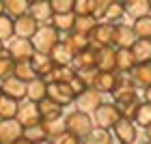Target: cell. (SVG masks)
I'll return each mask as SVG.
<instances>
[{"label":"cell","instance_id":"obj_57","mask_svg":"<svg viewBox=\"0 0 151 144\" xmlns=\"http://www.w3.org/2000/svg\"><path fill=\"white\" fill-rule=\"evenodd\" d=\"M116 144H119V142H116Z\"/></svg>","mask_w":151,"mask_h":144},{"label":"cell","instance_id":"obj_4","mask_svg":"<svg viewBox=\"0 0 151 144\" xmlns=\"http://www.w3.org/2000/svg\"><path fill=\"white\" fill-rule=\"evenodd\" d=\"M114 28L116 24L112 22H106V19H101L97 22V26L93 28V32L88 35V41H91V47L95 50H99V47H114Z\"/></svg>","mask_w":151,"mask_h":144},{"label":"cell","instance_id":"obj_33","mask_svg":"<svg viewBox=\"0 0 151 144\" xmlns=\"http://www.w3.org/2000/svg\"><path fill=\"white\" fill-rule=\"evenodd\" d=\"M97 26V19L93 15H76V24H73V32H80V35H91L93 28Z\"/></svg>","mask_w":151,"mask_h":144},{"label":"cell","instance_id":"obj_31","mask_svg":"<svg viewBox=\"0 0 151 144\" xmlns=\"http://www.w3.org/2000/svg\"><path fill=\"white\" fill-rule=\"evenodd\" d=\"M2 2H4V13L11 15L13 19L30 11V2L28 0H2Z\"/></svg>","mask_w":151,"mask_h":144},{"label":"cell","instance_id":"obj_8","mask_svg":"<svg viewBox=\"0 0 151 144\" xmlns=\"http://www.w3.org/2000/svg\"><path fill=\"white\" fill-rule=\"evenodd\" d=\"M101 103H104V95L99 91H95V88H86L76 97V108L82 110V112H88V114L95 112Z\"/></svg>","mask_w":151,"mask_h":144},{"label":"cell","instance_id":"obj_34","mask_svg":"<svg viewBox=\"0 0 151 144\" xmlns=\"http://www.w3.org/2000/svg\"><path fill=\"white\" fill-rule=\"evenodd\" d=\"M13 75H15L17 80L26 82V84H28L30 80L37 78V73H35V69H32L30 60H19V63H15V71H13Z\"/></svg>","mask_w":151,"mask_h":144},{"label":"cell","instance_id":"obj_49","mask_svg":"<svg viewBox=\"0 0 151 144\" xmlns=\"http://www.w3.org/2000/svg\"><path fill=\"white\" fill-rule=\"evenodd\" d=\"M35 144H54V142H52V140H47V138H45V140H41V142H35Z\"/></svg>","mask_w":151,"mask_h":144},{"label":"cell","instance_id":"obj_3","mask_svg":"<svg viewBox=\"0 0 151 144\" xmlns=\"http://www.w3.org/2000/svg\"><path fill=\"white\" fill-rule=\"evenodd\" d=\"M121 118H123L121 110L114 101H104V103L93 112V123L97 127H104V129H112Z\"/></svg>","mask_w":151,"mask_h":144},{"label":"cell","instance_id":"obj_2","mask_svg":"<svg viewBox=\"0 0 151 144\" xmlns=\"http://www.w3.org/2000/svg\"><path fill=\"white\" fill-rule=\"evenodd\" d=\"M63 39L60 37V32L54 28L52 24H43L39 26V30L35 32V37H32V45H35V52H41V54H50L52 47L58 43V41Z\"/></svg>","mask_w":151,"mask_h":144},{"label":"cell","instance_id":"obj_28","mask_svg":"<svg viewBox=\"0 0 151 144\" xmlns=\"http://www.w3.org/2000/svg\"><path fill=\"white\" fill-rule=\"evenodd\" d=\"M41 129H43V133H45V138L47 140H56L60 138L65 131H67V127H65V120L63 118H58V120H41Z\"/></svg>","mask_w":151,"mask_h":144},{"label":"cell","instance_id":"obj_41","mask_svg":"<svg viewBox=\"0 0 151 144\" xmlns=\"http://www.w3.org/2000/svg\"><path fill=\"white\" fill-rule=\"evenodd\" d=\"M24 138L28 142H32V144L45 140V133H43V129H41V123L39 125H32V127H24Z\"/></svg>","mask_w":151,"mask_h":144},{"label":"cell","instance_id":"obj_44","mask_svg":"<svg viewBox=\"0 0 151 144\" xmlns=\"http://www.w3.org/2000/svg\"><path fill=\"white\" fill-rule=\"evenodd\" d=\"M54 144H82V140L78 138V135H73V133H69V131H65L60 138H56L54 140Z\"/></svg>","mask_w":151,"mask_h":144},{"label":"cell","instance_id":"obj_22","mask_svg":"<svg viewBox=\"0 0 151 144\" xmlns=\"http://www.w3.org/2000/svg\"><path fill=\"white\" fill-rule=\"evenodd\" d=\"M30 63H32V69H35L37 78H43V80H47V75H50L52 69H54V63H52L50 54L35 52V56L30 58Z\"/></svg>","mask_w":151,"mask_h":144},{"label":"cell","instance_id":"obj_25","mask_svg":"<svg viewBox=\"0 0 151 144\" xmlns=\"http://www.w3.org/2000/svg\"><path fill=\"white\" fill-rule=\"evenodd\" d=\"M125 4V15H129L132 19L151 15V0H127Z\"/></svg>","mask_w":151,"mask_h":144},{"label":"cell","instance_id":"obj_37","mask_svg":"<svg viewBox=\"0 0 151 144\" xmlns=\"http://www.w3.org/2000/svg\"><path fill=\"white\" fill-rule=\"evenodd\" d=\"M134 123H136V127H142V129L151 125V103L140 101L138 110H136V116H134Z\"/></svg>","mask_w":151,"mask_h":144},{"label":"cell","instance_id":"obj_6","mask_svg":"<svg viewBox=\"0 0 151 144\" xmlns=\"http://www.w3.org/2000/svg\"><path fill=\"white\" fill-rule=\"evenodd\" d=\"M6 52L9 56L19 63V60H30L35 56V45H32L30 39H22V37H13L9 43H6Z\"/></svg>","mask_w":151,"mask_h":144},{"label":"cell","instance_id":"obj_10","mask_svg":"<svg viewBox=\"0 0 151 144\" xmlns=\"http://www.w3.org/2000/svg\"><path fill=\"white\" fill-rule=\"evenodd\" d=\"M17 120L22 123L24 127H32V125H39L41 123V114H39V106L35 101H28L24 99L17 108Z\"/></svg>","mask_w":151,"mask_h":144},{"label":"cell","instance_id":"obj_20","mask_svg":"<svg viewBox=\"0 0 151 144\" xmlns=\"http://www.w3.org/2000/svg\"><path fill=\"white\" fill-rule=\"evenodd\" d=\"M82 144H114L112 129H104V127H97V125H95L91 131L82 138Z\"/></svg>","mask_w":151,"mask_h":144},{"label":"cell","instance_id":"obj_12","mask_svg":"<svg viewBox=\"0 0 151 144\" xmlns=\"http://www.w3.org/2000/svg\"><path fill=\"white\" fill-rule=\"evenodd\" d=\"M37 30H39V24L35 22V17H32L30 13H24V15L15 17V37L32 39Z\"/></svg>","mask_w":151,"mask_h":144},{"label":"cell","instance_id":"obj_39","mask_svg":"<svg viewBox=\"0 0 151 144\" xmlns=\"http://www.w3.org/2000/svg\"><path fill=\"white\" fill-rule=\"evenodd\" d=\"M13 71H15V60L9 56V52H0V82L11 78Z\"/></svg>","mask_w":151,"mask_h":144},{"label":"cell","instance_id":"obj_43","mask_svg":"<svg viewBox=\"0 0 151 144\" xmlns=\"http://www.w3.org/2000/svg\"><path fill=\"white\" fill-rule=\"evenodd\" d=\"M76 75L84 82L86 88H93L95 84V78H97V69H82V71H76Z\"/></svg>","mask_w":151,"mask_h":144},{"label":"cell","instance_id":"obj_1","mask_svg":"<svg viewBox=\"0 0 151 144\" xmlns=\"http://www.w3.org/2000/svg\"><path fill=\"white\" fill-rule=\"evenodd\" d=\"M63 120H65L67 131L73 133V135H78L80 140H82V138H84V135L95 127L93 116L88 114V112H82V110H73V112L65 114V116H63Z\"/></svg>","mask_w":151,"mask_h":144},{"label":"cell","instance_id":"obj_5","mask_svg":"<svg viewBox=\"0 0 151 144\" xmlns=\"http://www.w3.org/2000/svg\"><path fill=\"white\" fill-rule=\"evenodd\" d=\"M47 97L63 108L76 103V93L71 91L69 82H47Z\"/></svg>","mask_w":151,"mask_h":144},{"label":"cell","instance_id":"obj_45","mask_svg":"<svg viewBox=\"0 0 151 144\" xmlns=\"http://www.w3.org/2000/svg\"><path fill=\"white\" fill-rule=\"evenodd\" d=\"M69 86H71V91L76 93V97H78V95L82 93V91H86V86H84V82H82L78 75H73V78L69 80Z\"/></svg>","mask_w":151,"mask_h":144},{"label":"cell","instance_id":"obj_40","mask_svg":"<svg viewBox=\"0 0 151 144\" xmlns=\"http://www.w3.org/2000/svg\"><path fill=\"white\" fill-rule=\"evenodd\" d=\"M108 4H110V0H91V15L97 19V22H101V19L106 17Z\"/></svg>","mask_w":151,"mask_h":144},{"label":"cell","instance_id":"obj_52","mask_svg":"<svg viewBox=\"0 0 151 144\" xmlns=\"http://www.w3.org/2000/svg\"><path fill=\"white\" fill-rule=\"evenodd\" d=\"M28 2H30V4H32V2H39V0H28Z\"/></svg>","mask_w":151,"mask_h":144},{"label":"cell","instance_id":"obj_55","mask_svg":"<svg viewBox=\"0 0 151 144\" xmlns=\"http://www.w3.org/2000/svg\"><path fill=\"white\" fill-rule=\"evenodd\" d=\"M0 95H2V86H0Z\"/></svg>","mask_w":151,"mask_h":144},{"label":"cell","instance_id":"obj_54","mask_svg":"<svg viewBox=\"0 0 151 144\" xmlns=\"http://www.w3.org/2000/svg\"><path fill=\"white\" fill-rule=\"evenodd\" d=\"M119 2H127V0H119Z\"/></svg>","mask_w":151,"mask_h":144},{"label":"cell","instance_id":"obj_36","mask_svg":"<svg viewBox=\"0 0 151 144\" xmlns=\"http://www.w3.org/2000/svg\"><path fill=\"white\" fill-rule=\"evenodd\" d=\"M132 28H134L136 39H151V15H145V17L134 19Z\"/></svg>","mask_w":151,"mask_h":144},{"label":"cell","instance_id":"obj_11","mask_svg":"<svg viewBox=\"0 0 151 144\" xmlns=\"http://www.w3.org/2000/svg\"><path fill=\"white\" fill-rule=\"evenodd\" d=\"M22 135H24V125L17 118L0 120V142L2 144H11L17 138H22Z\"/></svg>","mask_w":151,"mask_h":144},{"label":"cell","instance_id":"obj_53","mask_svg":"<svg viewBox=\"0 0 151 144\" xmlns=\"http://www.w3.org/2000/svg\"><path fill=\"white\" fill-rule=\"evenodd\" d=\"M142 144H151V142H149V140H147V142H142Z\"/></svg>","mask_w":151,"mask_h":144},{"label":"cell","instance_id":"obj_35","mask_svg":"<svg viewBox=\"0 0 151 144\" xmlns=\"http://www.w3.org/2000/svg\"><path fill=\"white\" fill-rule=\"evenodd\" d=\"M13 37H15V19L11 15H6V13H2L0 15V41L6 43Z\"/></svg>","mask_w":151,"mask_h":144},{"label":"cell","instance_id":"obj_15","mask_svg":"<svg viewBox=\"0 0 151 144\" xmlns=\"http://www.w3.org/2000/svg\"><path fill=\"white\" fill-rule=\"evenodd\" d=\"M0 86H2V95H9V97L17 99V101H24L26 99V82L17 80L15 75L2 80V82H0Z\"/></svg>","mask_w":151,"mask_h":144},{"label":"cell","instance_id":"obj_46","mask_svg":"<svg viewBox=\"0 0 151 144\" xmlns=\"http://www.w3.org/2000/svg\"><path fill=\"white\" fill-rule=\"evenodd\" d=\"M145 101H147V103H151V86L145 88Z\"/></svg>","mask_w":151,"mask_h":144},{"label":"cell","instance_id":"obj_16","mask_svg":"<svg viewBox=\"0 0 151 144\" xmlns=\"http://www.w3.org/2000/svg\"><path fill=\"white\" fill-rule=\"evenodd\" d=\"M95 67L97 71H116V47H99Z\"/></svg>","mask_w":151,"mask_h":144},{"label":"cell","instance_id":"obj_47","mask_svg":"<svg viewBox=\"0 0 151 144\" xmlns=\"http://www.w3.org/2000/svg\"><path fill=\"white\" fill-rule=\"evenodd\" d=\"M11 144H32V142H28V140H26L24 135H22V138H17L15 142H11Z\"/></svg>","mask_w":151,"mask_h":144},{"label":"cell","instance_id":"obj_23","mask_svg":"<svg viewBox=\"0 0 151 144\" xmlns=\"http://www.w3.org/2000/svg\"><path fill=\"white\" fill-rule=\"evenodd\" d=\"M37 106H39L41 120H58V118H63V106H58L56 101H52L50 97L39 101Z\"/></svg>","mask_w":151,"mask_h":144},{"label":"cell","instance_id":"obj_38","mask_svg":"<svg viewBox=\"0 0 151 144\" xmlns=\"http://www.w3.org/2000/svg\"><path fill=\"white\" fill-rule=\"evenodd\" d=\"M125 15V4L119 2V0H110L108 4V11H106V22H112V24H119V19Z\"/></svg>","mask_w":151,"mask_h":144},{"label":"cell","instance_id":"obj_19","mask_svg":"<svg viewBox=\"0 0 151 144\" xmlns=\"http://www.w3.org/2000/svg\"><path fill=\"white\" fill-rule=\"evenodd\" d=\"M45 97H47V80L35 78V80H30L28 84H26V99L28 101L39 103V101H43Z\"/></svg>","mask_w":151,"mask_h":144},{"label":"cell","instance_id":"obj_42","mask_svg":"<svg viewBox=\"0 0 151 144\" xmlns=\"http://www.w3.org/2000/svg\"><path fill=\"white\" fill-rule=\"evenodd\" d=\"M54 13H71L76 6V0H50Z\"/></svg>","mask_w":151,"mask_h":144},{"label":"cell","instance_id":"obj_9","mask_svg":"<svg viewBox=\"0 0 151 144\" xmlns=\"http://www.w3.org/2000/svg\"><path fill=\"white\" fill-rule=\"evenodd\" d=\"M119 80H121L119 71H97L93 88L99 91L101 95H112L116 91V86H119Z\"/></svg>","mask_w":151,"mask_h":144},{"label":"cell","instance_id":"obj_18","mask_svg":"<svg viewBox=\"0 0 151 144\" xmlns=\"http://www.w3.org/2000/svg\"><path fill=\"white\" fill-rule=\"evenodd\" d=\"M138 65L132 54V47H116V71L121 75L132 73V69Z\"/></svg>","mask_w":151,"mask_h":144},{"label":"cell","instance_id":"obj_13","mask_svg":"<svg viewBox=\"0 0 151 144\" xmlns=\"http://www.w3.org/2000/svg\"><path fill=\"white\" fill-rule=\"evenodd\" d=\"M129 75V80L134 82V86L136 88H149L151 86V60L149 63H138L132 69V73H127Z\"/></svg>","mask_w":151,"mask_h":144},{"label":"cell","instance_id":"obj_21","mask_svg":"<svg viewBox=\"0 0 151 144\" xmlns=\"http://www.w3.org/2000/svg\"><path fill=\"white\" fill-rule=\"evenodd\" d=\"M73 56H76V52L65 43L63 39H60L58 43L52 47V52H50V58H52V63H54V65H71Z\"/></svg>","mask_w":151,"mask_h":144},{"label":"cell","instance_id":"obj_29","mask_svg":"<svg viewBox=\"0 0 151 144\" xmlns=\"http://www.w3.org/2000/svg\"><path fill=\"white\" fill-rule=\"evenodd\" d=\"M132 54L136 63H149L151 60V39H136L132 45Z\"/></svg>","mask_w":151,"mask_h":144},{"label":"cell","instance_id":"obj_48","mask_svg":"<svg viewBox=\"0 0 151 144\" xmlns=\"http://www.w3.org/2000/svg\"><path fill=\"white\" fill-rule=\"evenodd\" d=\"M145 133H147V140L151 142V125H149V127H145Z\"/></svg>","mask_w":151,"mask_h":144},{"label":"cell","instance_id":"obj_24","mask_svg":"<svg viewBox=\"0 0 151 144\" xmlns=\"http://www.w3.org/2000/svg\"><path fill=\"white\" fill-rule=\"evenodd\" d=\"M136 43L134 28L127 24H116L114 28V47H132Z\"/></svg>","mask_w":151,"mask_h":144},{"label":"cell","instance_id":"obj_32","mask_svg":"<svg viewBox=\"0 0 151 144\" xmlns=\"http://www.w3.org/2000/svg\"><path fill=\"white\" fill-rule=\"evenodd\" d=\"M76 75V69L71 65H54L52 73L47 75V82H69Z\"/></svg>","mask_w":151,"mask_h":144},{"label":"cell","instance_id":"obj_30","mask_svg":"<svg viewBox=\"0 0 151 144\" xmlns=\"http://www.w3.org/2000/svg\"><path fill=\"white\" fill-rule=\"evenodd\" d=\"M63 41L71 47L76 54L82 52V50H86V47H91V41H88L86 35H80V32H73V30H71V32H67V35L63 37Z\"/></svg>","mask_w":151,"mask_h":144},{"label":"cell","instance_id":"obj_51","mask_svg":"<svg viewBox=\"0 0 151 144\" xmlns=\"http://www.w3.org/2000/svg\"><path fill=\"white\" fill-rule=\"evenodd\" d=\"M6 50V45H4V41H0V52H4Z\"/></svg>","mask_w":151,"mask_h":144},{"label":"cell","instance_id":"obj_7","mask_svg":"<svg viewBox=\"0 0 151 144\" xmlns=\"http://www.w3.org/2000/svg\"><path fill=\"white\" fill-rule=\"evenodd\" d=\"M112 135L119 144H134L138 138V127H136L134 120L129 118H121L116 125L112 127Z\"/></svg>","mask_w":151,"mask_h":144},{"label":"cell","instance_id":"obj_56","mask_svg":"<svg viewBox=\"0 0 151 144\" xmlns=\"http://www.w3.org/2000/svg\"><path fill=\"white\" fill-rule=\"evenodd\" d=\"M0 144H2V142H0Z\"/></svg>","mask_w":151,"mask_h":144},{"label":"cell","instance_id":"obj_50","mask_svg":"<svg viewBox=\"0 0 151 144\" xmlns=\"http://www.w3.org/2000/svg\"><path fill=\"white\" fill-rule=\"evenodd\" d=\"M2 13H4V2L0 0V15H2Z\"/></svg>","mask_w":151,"mask_h":144},{"label":"cell","instance_id":"obj_27","mask_svg":"<svg viewBox=\"0 0 151 144\" xmlns=\"http://www.w3.org/2000/svg\"><path fill=\"white\" fill-rule=\"evenodd\" d=\"M54 28H56L60 35H67V32L73 30V24H76V13H54L52 22H50Z\"/></svg>","mask_w":151,"mask_h":144},{"label":"cell","instance_id":"obj_26","mask_svg":"<svg viewBox=\"0 0 151 144\" xmlns=\"http://www.w3.org/2000/svg\"><path fill=\"white\" fill-rule=\"evenodd\" d=\"M22 101L9 97V95H0V120H11L17 118V108Z\"/></svg>","mask_w":151,"mask_h":144},{"label":"cell","instance_id":"obj_17","mask_svg":"<svg viewBox=\"0 0 151 144\" xmlns=\"http://www.w3.org/2000/svg\"><path fill=\"white\" fill-rule=\"evenodd\" d=\"M28 13H30L32 17H35V22H37L39 26L50 24V22H52V17H54V11H52L50 0H39V2H32Z\"/></svg>","mask_w":151,"mask_h":144},{"label":"cell","instance_id":"obj_14","mask_svg":"<svg viewBox=\"0 0 151 144\" xmlns=\"http://www.w3.org/2000/svg\"><path fill=\"white\" fill-rule=\"evenodd\" d=\"M95 63H97V50L95 47H86V50L78 52L71 60V67L76 71H82V69H97L95 67Z\"/></svg>","mask_w":151,"mask_h":144}]
</instances>
